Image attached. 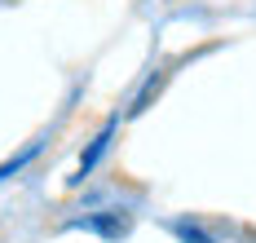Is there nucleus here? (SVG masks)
Returning <instances> with one entry per match:
<instances>
[{
	"instance_id": "1",
	"label": "nucleus",
	"mask_w": 256,
	"mask_h": 243,
	"mask_svg": "<svg viewBox=\"0 0 256 243\" xmlns=\"http://www.w3.org/2000/svg\"><path fill=\"white\" fill-rule=\"evenodd\" d=\"M110 137H115V124H106L102 133L93 137V146H88V150L80 155V177H88V172L98 168V160H102V155H106V146H110Z\"/></svg>"
}]
</instances>
